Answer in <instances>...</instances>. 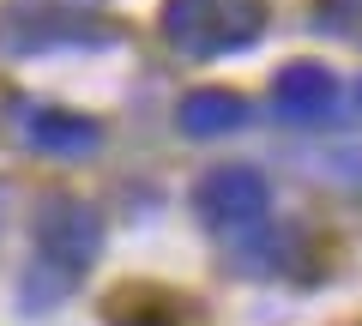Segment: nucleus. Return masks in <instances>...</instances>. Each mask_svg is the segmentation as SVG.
<instances>
[{
  "label": "nucleus",
  "mask_w": 362,
  "mask_h": 326,
  "mask_svg": "<svg viewBox=\"0 0 362 326\" xmlns=\"http://www.w3.org/2000/svg\"><path fill=\"white\" fill-rule=\"evenodd\" d=\"M163 37L181 54H235L254 49L259 30H266V0H163Z\"/></svg>",
  "instance_id": "f03ea898"
},
{
  "label": "nucleus",
  "mask_w": 362,
  "mask_h": 326,
  "mask_svg": "<svg viewBox=\"0 0 362 326\" xmlns=\"http://www.w3.org/2000/svg\"><path fill=\"white\" fill-rule=\"evenodd\" d=\"M103 254V218L73 194H54L37 218V266H30L25 308H54L78 278L90 272V260Z\"/></svg>",
  "instance_id": "f257e3e1"
},
{
  "label": "nucleus",
  "mask_w": 362,
  "mask_h": 326,
  "mask_svg": "<svg viewBox=\"0 0 362 326\" xmlns=\"http://www.w3.org/2000/svg\"><path fill=\"white\" fill-rule=\"evenodd\" d=\"M278 109L290 121H320L338 109V73L320 61H290L278 73Z\"/></svg>",
  "instance_id": "20e7f679"
},
{
  "label": "nucleus",
  "mask_w": 362,
  "mask_h": 326,
  "mask_svg": "<svg viewBox=\"0 0 362 326\" xmlns=\"http://www.w3.org/2000/svg\"><path fill=\"white\" fill-rule=\"evenodd\" d=\"M25 133H30V145L49 151V157H90L97 145H103V121L66 115V109H30Z\"/></svg>",
  "instance_id": "39448f33"
},
{
  "label": "nucleus",
  "mask_w": 362,
  "mask_h": 326,
  "mask_svg": "<svg viewBox=\"0 0 362 326\" xmlns=\"http://www.w3.org/2000/svg\"><path fill=\"white\" fill-rule=\"evenodd\" d=\"M175 121H181V133H194V139H218V133H230V127H242L247 121V103L235 91H187L181 97V109H175Z\"/></svg>",
  "instance_id": "423d86ee"
},
{
  "label": "nucleus",
  "mask_w": 362,
  "mask_h": 326,
  "mask_svg": "<svg viewBox=\"0 0 362 326\" xmlns=\"http://www.w3.org/2000/svg\"><path fill=\"white\" fill-rule=\"evenodd\" d=\"M314 25L344 37V42H362V0H320L314 6Z\"/></svg>",
  "instance_id": "0eeeda50"
},
{
  "label": "nucleus",
  "mask_w": 362,
  "mask_h": 326,
  "mask_svg": "<svg viewBox=\"0 0 362 326\" xmlns=\"http://www.w3.org/2000/svg\"><path fill=\"white\" fill-rule=\"evenodd\" d=\"M115 326H175V320H163V314H121Z\"/></svg>",
  "instance_id": "6e6552de"
},
{
  "label": "nucleus",
  "mask_w": 362,
  "mask_h": 326,
  "mask_svg": "<svg viewBox=\"0 0 362 326\" xmlns=\"http://www.w3.org/2000/svg\"><path fill=\"white\" fill-rule=\"evenodd\" d=\"M266 211H272V187L259 182V170H242V163H218L194 187V218L211 235H254Z\"/></svg>",
  "instance_id": "7ed1b4c3"
},
{
  "label": "nucleus",
  "mask_w": 362,
  "mask_h": 326,
  "mask_svg": "<svg viewBox=\"0 0 362 326\" xmlns=\"http://www.w3.org/2000/svg\"><path fill=\"white\" fill-rule=\"evenodd\" d=\"M0 218H6V194H0Z\"/></svg>",
  "instance_id": "1a4fd4ad"
}]
</instances>
